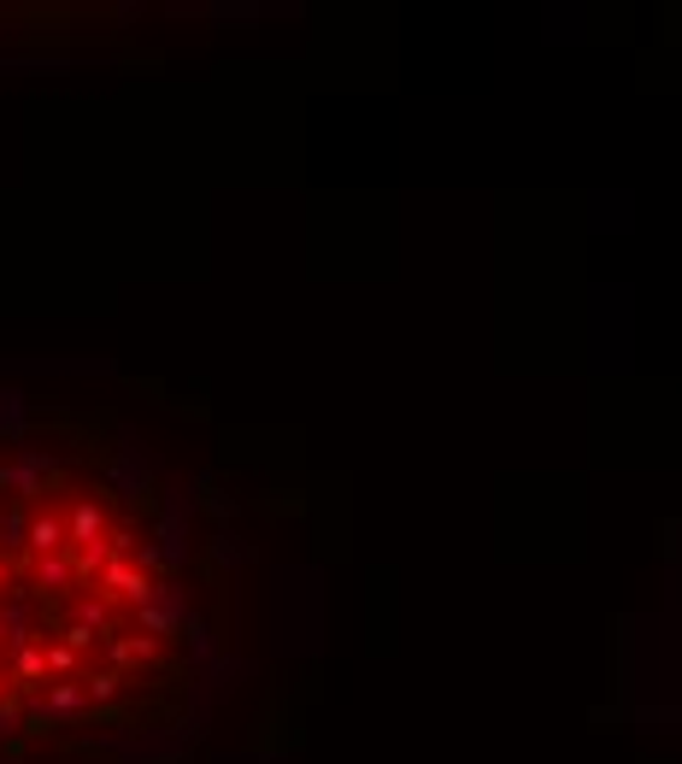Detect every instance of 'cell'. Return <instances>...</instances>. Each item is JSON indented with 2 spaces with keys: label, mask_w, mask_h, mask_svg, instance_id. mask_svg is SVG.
<instances>
[{
  "label": "cell",
  "mask_w": 682,
  "mask_h": 764,
  "mask_svg": "<svg viewBox=\"0 0 682 764\" xmlns=\"http://www.w3.org/2000/svg\"><path fill=\"white\" fill-rule=\"evenodd\" d=\"M182 629L148 512L71 453L0 436V741L123 724L171 683Z\"/></svg>",
  "instance_id": "cell-1"
}]
</instances>
